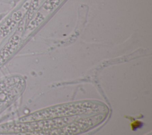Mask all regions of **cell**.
Here are the masks:
<instances>
[{
  "label": "cell",
  "instance_id": "cell-1",
  "mask_svg": "<svg viewBox=\"0 0 152 135\" xmlns=\"http://www.w3.org/2000/svg\"><path fill=\"white\" fill-rule=\"evenodd\" d=\"M0 135H15L14 133H0Z\"/></svg>",
  "mask_w": 152,
  "mask_h": 135
}]
</instances>
